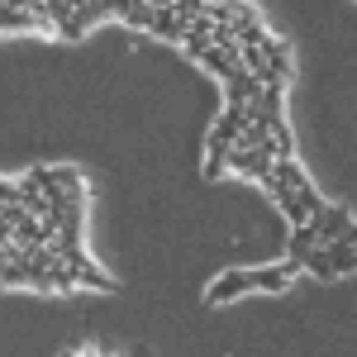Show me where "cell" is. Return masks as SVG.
<instances>
[{
  "label": "cell",
  "instance_id": "obj_1",
  "mask_svg": "<svg viewBox=\"0 0 357 357\" xmlns=\"http://www.w3.org/2000/svg\"><path fill=\"white\" fill-rule=\"evenodd\" d=\"M248 291H257V276L248 272V267H234V272H224L210 281V291H205V305H224V301H238Z\"/></svg>",
  "mask_w": 357,
  "mask_h": 357
},
{
  "label": "cell",
  "instance_id": "obj_2",
  "mask_svg": "<svg viewBox=\"0 0 357 357\" xmlns=\"http://www.w3.org/2000/svg\"><path fill=\"white\" fill-rule=\"evenodd\" d=\"M319 248H324V257H329L333 276H343V272L357 267V243H343V238H338V243H319Z\"/></svg>",
  "mask_w": 357,
  "mask_h": 357
},
{
  "label": "cell",
  "instance_id": "obj_3",
  "mask_svg": "<svg viewBox=\"0 0 357 357\" xmlns=\"http://www.w3.org/2000/svg\"><path fill=\"white\" fill-rule=\"evenodd\" d=\"M148 33H158V38H172V43H181L186 24L176 20V10H153V24H148Z\"/></svg>",
  "mask_w": 357,
  "mask_h": 357
},
{
  "label": "cell",
  "instance_id": "obj_4",
  "mask_svg": "<svg viewBox=\"0 0 357 357\" xmlns=\"http://www.w3.org/2000/svg\"><path fill=\"white\" fill-rule=\"evenodd\" d=\"M319 243V229H314V220H305V224H296L291 229V257H301L305 262V252Z\"/></svg>",
  "mask_w": 357,
  "mask_h": 357
},
{
  "label": "cell",
  "instance_id": "obj_5",
  "mask_svg": "<svg viewBox=\"0 0 357 357\" xmlns=\"http://www.w3.org/2000/svg\"><path fill=\"white\" fill-rule=\"evenodd\" d=\"M0 29H43V20L33 15V10H10V5H0Z\"/></svg>",
  "mask_w": 357,
  "mask_h": 357
},
{
  "label": "cell",
  "instance_id": "obj_6",
  "mask_svg": "<svg viewBox=\"0 0 357 357\" xmlns=\"http://www.w3.org/2000/svg\"><path fill=\"white\" fill-rule=\"evenodd\" d=\"M124 24H129V29H148V24H153V5H143V0H138L134 10L124 15Z\"/></svg>",
  "mask_w": 357,
  "mask_h": 357
},
{
  "label": "cell",
  "instance_id": "obj_7",
  "mask_svg": "<svg viewBox=\"0 0 357 357\" xmlns=\"http://www.w3.org/2000/svg\"><path fill=\"white\" fill-rule=\"evenodd\" d=\"M62 357H82V353H62Z\"/></svg>",
  "mask_w": 357,
  "mask_h": 357
}]
</instances>
